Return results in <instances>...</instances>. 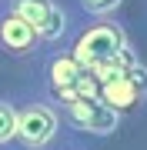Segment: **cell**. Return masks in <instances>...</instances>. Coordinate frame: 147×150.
<instances>
[{"mask_svg": "<svg viewBox=\"0 0 147 150\" xmlns=\"http://www.w3.org/2000/svg\"><path fill=\"white\" fill-rule=\"evenodd\" d=\"M67 50H70V57L87 74H97V70L110 67V64H120V60L137 54L131 37H127V27L117 17L87 20L84 27H74V37L67 43Z\"/></svg>", "mask_w": 147, "mask_h": 150, "instance_id": "obj_1", "label": "cell"}, {"mask_svg": "<svg viewBox=\"0 0 147 150\" xmlns=\"http://www.w3.org/2000/svg\"><path fill=\"white\" fill-rule=\"evenodd\" d=\"M64 120L47 93L17 97V150H50L57 144Z\"/></svg>", "mask_w": 147, "mask_h": 150, "instance_id": "obj_2", "label": "cell"}, {"mask_svg": "<svg viewBox=\"0 0 147 150\" xmlns=\"http://www.w3.org/2000/svg\"><path fill=\"white\" fill-rule=\"evenodd\" d=\"M94 80L100 87V97L114 107L120 117L127 110H141L147 103V67L141 64V57H127L120 64H110L94 74Z\"/></svg>", "mask_w": 147, "mask_h": 150, "instance_id": "obj_3", "label": "cell"}, {"mask_svg": "<svg viewBox=\"0 0 147 150\" xmlns=\"http://www.w3.org/2000/svg\"><path fill=\"white\" fill-rule=\"evenodd\" d=\"M4 7L13 10L17 17H23L40 33L47 50L67 47L74 37V20H70V13H67V7L60 0H4Z\"/></svg>", "mask_w": 147, "mask_h": 150, "instance_id": "obj_4", "label": "cell"}, {"mask_svg": "<svg viewBox=\"0 0 147 150\" xmlns=\"http://www.w3.org/2000/svg\"><path fill=\"white\" fill-rule=\"evenodd\" d=\"M57 110H60V120L74 134H87V137H110V134H117L120 120H124L100 93L64 100V103H57Z\"/></svg>", "mask_w": 147, "mask_h": 150, "instance_id": "obj_5", "label": "cell"}, {"mask_svg": "<svg viewBox=\"0 0 147 150\" xmlns=\"http://www.w3.org/2000/svg\"><path fill=\"white\" fill-rule=\"evenodd\" d=\"M40 50H44L40 33L23 17H17L13 10H7L0 4V54H7L13 60H23V57H37Z\"/></svg>", "mask_w": 147, "mask_h": 150, "instance_id": "obj_6", "label": "cell"}, {"mask_svg": "<svg viewBox=\"0 0 147 150\" xmlns=\"http://www.w3.org/2000/svg\"><path fill=\"white\" fill-rule=\"evenodd\" d=\"M17 144V100L0 97V150H10Z\"/></svg>", "mask_w": 147, "mask_h": 150, "instance_id": "obj_7", "label": "cell"}, {"mask_svg": "<svg viewBox=\"0 0 147 150\" xmlns=\"http://www.w3.org/2000/svg\"><path fill=\"white\" fill-rule=\"evenodd\" d=\"M74 4L87 20H104V17H114L124 7V0H74Z\"/></svg>", "mask_w": 147, "mask_h": 150, "instance_id": "obj_8", "label": "cell"}, {"mask_svg": "<svg viewBox=\"0 0 147 150\" xmlns=\"http://www.w3.org/2000/svg\"><path fill=\"white\" fill-rule=\"evenodd\" d=\"M64 150H77V147H64Z\"/></svg>", "mask_w": 147, "mask_h": 150, "instance_id": "obj_9", "label": "cell"}, {"mask_svg": "<svg viewBox=\"0 0 147 150\" xmlns=\"http://www.w3.org/2000/svg\"><path fill=\"white\" fill-rule=\"evenodd\" d=\"M0 4H4V0H0Z\"/></svg>", "mask_w": 147, "mask_h": 150, "instance_id": "obj_10", "label": "cell"}]
</instances>
